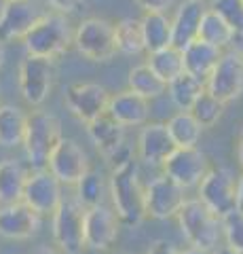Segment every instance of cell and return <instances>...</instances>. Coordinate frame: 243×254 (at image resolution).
<instances>
[{
	"label": "cell",
	"instance_id": "obj_1",
	"mask_svg": "<svg viewBox=\"0 0 243 254\" xmlns=\"http://www.w3.org/2000/svg\"><path fill=\"white\" fill-rule=\"evenodd\" d=\"M108 195H110V203L123 225L136 227L148 216L146 187L140 178V165L133 159L114 165L110 178H108Z\"/></svg>",
	"mask_w": 243,
	"mask_h": 254
},
{
	"label": "cell",
	"instance_id": "obj_2",
	"mask_svg": "<svg viewBox=\"0 0 243 254\" xmlns=\"http://www.w3.org/2000/svg\"><path fill=\"white\" fill-rule=\"evenodd\" d=\"M178 227L184 240L191 246L216 250L224 244V222L222 216L207 208L199 197L186 199V203L178 212Z\"/></svg>",
	"mask_w": 243,
	"mask_h": 254
},
{
	"label": "cell",
	"instance_id": "obj_3",
	"mask_svg": "<svg viewBox=\"0 0 243 254\" xmlns=\"http://www.w3.org/2000/svg\"><path fill=\"white\" fill-rule=\"evenodd\" d=\"M74 32L68 15L64 13H45L32 30L23 36V47L30 55H43V58H59L70 47H74Z\"/></svg>",
	"mask_w": 243,
	"mask_h": 254
},
{
	"label": "cell",
	"instance_id": "obj_4",
	"mask_svg": "<svg viewBox=\"0 0 243 254\" xmlns=\"http://www.w3.org/2000/svg\"><path fill=\"white\" fill-rule=\"evenodd\" d=\"M61 123L47 110H34L28 121V133L23 140V153L32 170L49 168V159L61 142Z\"/></svg>",
	"mask_w": 243,
	"mask_h": 254
},
{
	"label": "cell",
	"instance_id": "obj_5",
	"mask_svg": "<svg viewBox=\"0 0 243 254\" xmlns=\"http://www.w3.org/2000/svg\"><path fill=\"white\" fill-rule=\"evenodd\" d=\"M74 49L89 62L96 64L110 62L119 53L114 23L104 17L83 19L74 32Z\"/></svg>",
	"mask_w": 243,
	"mask_h": 254
},
{
	"label": "cell",
	"instance_id": "obj_6",
	"mask_svg": "<svg viewBox=\"0 0 243 254\" xmlns=\"http://www.w3.org/2000/svg\"><path fill=\"white\" fill-rule=\"evenodd\" d=\"M57 78V66L53 58L43 55H26L19 64V93L30 106H41L51 95V89Z\"/></svg>",
	"mask_w": 243,
	"mask_h": 254
},
{
	"label": "cell",
	"instance_id": "obj_7",
	"mask_svg": "<svg viewBox=\"0 0 243 254\" xmlns=\"http://www.w3.org/2000/svg\"><path fill=\"white\" fill-rule=\"evenodd\" d=\"M85 216L87 208L78 199H64L53 214L51 231L59 250L66 254H81L85 246Z\"/></svg>",
	"mask_w": 243,
	"mask_h": 254
},
{
	"label": "cell",
	"instance_id": "obj_8",
	"mask_svg": "<svg viewBox=\"0 0 243 254\" xmlns=\"http://www.w3.org/2000/svg\"><path fill=\"white\" fill-rule=\"evenodd\" d=\"M237 185L239 176H235V172L226 165H218L207 172V176L197 187V197L224 218L226 214L237 210Z\"/></svg>",
	"mask_w": 243,
	"mask_h": 254
},
{
	"label": "cell",
	"instance_id": "obj_9",
	"mask_svg": "<svg viewBox=\"0 0 243 254\" xmlns=\"http://www.w3.org/2000/svg\"><path fill=\"white\" fill-rule=\"evenodd\" d=\"M186 199V189L163 172L146 185V214L154 220L176 218Z\"/></svg>",
	"mask_w": 243,
	"mask_h": 254
},
{
	"label": "cell",
	"instance_id": "obj_10",
	"mask_svg": "<svg viewBox=\"0 0 243 254\" xmlns=\"http://www.w3.org/2000/svg\"><path fill=\"white\" fill-rule=\"evenodd\" d=\"M64 104L78 121L87 125L108 113L110 93L99 83H70L64 91Z\"/></svg>",
	"mask_w": 243,
	"mask_h": 254
},
{
	"label": "cell",
	"instance_id": "obj_11",
	"mask_svg": "<svg viewBox=\"0 0 243 254\" xmlns=\"http://www.w3.org/2000/svg\"><path fill=\"white\" fill-rule=\"evenodd\" d=\"M209 170H211L209 159L199 146L176 148L174 153L167 157V161L161 165V172L167 174L169 178H174L178 185H182L186 190L197 189L203 182V178L207 176Z\"/></svg>",
	"mask_w": 243,
	"mask_h": 254
},
{
	"label": "cell",
	"instance_id": "obj_12",
	"mask_svg": "<svg viewBox=\"0 0 243 254\" xmlns=\"http://www.w3.org/2000/svg\"><path fill=\"white\" fill-rule=\"evenodd\" d=\"M207 91H211L222 102H233L243 93V55L237 49H226L218 66L205 81Z\"/></svg>",
	"mask_w": 243,
	"mask_h": 254
},
{
	"label": "cell",
	"instance_id": "obj_13",
	"mask_svg": "<svg viewBox=\"0 0 243 254\" xmlns=\"http://www.w3.org/2000/svg\"><path fill=\"white\" fill-rule=\"evenodd\" d=\"M125 129L127 127H123L119 121H114L108 113L87 123V136L91 140V144L114 165L131 159L129 148L125 146Z\"/></svg>",
	"mask_w": 243,
	"mask_h": 254
},
{
	"label": "cell",
	"instance_id": "obj_14",
	"mask_svg": "<svg viewBox=\"0 0 243 254\" xmlns=\"http://www.w3.org/2000/svg\"><path fill=\"white\" fill-rule=\"evenodd\" d=\"M119 225L121 220L114 208L106 203L91 205L85 216V246L93 252L110 250L119 237Z\"/></svg>",
	"mask_w": 243,
	"mask_h": 254
},
{
	"label": "cell",
	"instance_id": "obj_15",
	"mask_svg": "<svg viewBox=\"0 0 243 254\" xmlns=\"http://www.w3.org/2000/svg\"><path fill=\"white\" fill-rule=\"evenodd\" d=\"M61 182L49 168L45 170H32L26 185V193H23V201L38 212V214H55V210L64 201V193H61Z\"/></svg>",
	"mask_w": 243,
	"mask_h": 254
},
{
	"label": "cell",
	"instance_id": "obj_16",
	"mask_svg": "<svg viewBox=\"0 0 243 254\" xmlns=\"http://www.w3.org/2000/svg\"><path fill=\"white\" fill-rule=\"evenodd\" d=\"M43 11L38 9L34 0H4L0 9V41L13 43L23 41L32 26L43 17Z\"/></svg>",
	"mask_w": 243,
	"mask_h": 254
},
{
	"label": "cell",
	"instance_id": "obj_17",
	"mask_svg": "<svg viewBox=\"0 0 243 254\" xmlns=\"http://www.w3.org/2000/svg\"><path fill=\"white\" fill-rule=\"evenodd\" d=\"M49 170L59 178L61 185H76L91 170V163L76 140L61 138L49 159Z\"/></svg>",
	"mask_w": 243,
	"mask_h": 254
},
{
	"label": "cell",
	"instance_id": "obj_18",
	"mask_svg": "<svg viewBox=\"0 0 243 254\" xmlns=\"http://www.w3.org/2000/svg\"><path fill=\"white\" fill-rule=\"evenodd\" d=\"M41 216L32 205L26 201L2 203L0 208V237L13 242L30 240L41 229Z\"/></svg>",
	"mask_w": 243,
	"mask_h": 254
},
{
	"label": "cell",
	"instance_id": "obj_19",
	"mask_svg": "<svg viewBox=\"0 0 243 254\" xmlns=\"http://www.w3.org/2000/svg\"><path fill=\"white\" fill-rule=\"evenodd\" d=\"M178 146L167 129V123H146L138 136V157L140 161L152 168H161L167 157Z\"/></svg>",
	"mask_w": 243,
	"mask_h": 254
},
{
	"label": "cell",
	"instance_id": "obj_20",
	"mask_svg": "<svg viewBox=\"0 0 243 254\" xmlns=\"http://www.w3.org/2000/svg\"><path fill=\"white\" fill-rule=\"evenodd\" d=\"M108 115L123 127H142L148 123V117H150V100H146L144 95L131 91L127 87L125 91L110 95Z\"/></svg>",
	"mask_w": 243,
	"mask_h": 254
},
{
	"label": "cell",
	"instance_id": "obj_21",
	"mask_svg": "<svg viewBox=\"0 0 243 254\" xmlns=\"http://www.w3.org/2000/svg\"><path fill=\"white\" fill-rule=\"evenodd\" d=\"M209 6L205 0H184L178 4V9L171 17V28H174V45L184 49L186 45L199 38V28L203 21V15Z\"/></svg>",
	"mask_w": 243,
	"mask_h": 254
},
{
	"label": "cell",
	"instance_id": "obj_22",
	"mask_svg": "<svg viewBox=\"0 0 243 254\" xmlns=\"http://www.w3.org/2000/svg\"><path fill=\"white\" fill-rule=\"evenodd\" d=\"M184 66H186V72H191L193 76L201 78V81H207L214 72V68L218 66V62L222 58V49L209 45L205 41H193L191 45L184 47Z\"/></svg>",
	"mask_w": 243,
	"mask_h": 254
},
{
	"label": "cell",
	"instance_id": "obj_23",
	"mask_svg": "<svg viewBox=\"0 0 243 254\" xmlns=\"http://www.w3.org/2000/svg\"><path fill=\"white\" fill-rule=\"evenodd\" d=\"M30 170L19 159H4L0 163V203L23 201Z\"/></svg>",
	"mask_w": 243,
	"mask_h": 254
},
{
	"label": "cell",
	"instance_id": "obj_24",
	"mask_svg": "<svg viewBox=\"0 0 243 254\" xmlns=\"http://www.w3.org/2000/svg\"><path fill=\"white\" fill-rule=\"evenodd\" d=\"M30 115L26 110L13 104H0V146L15 148L23 146L28 133Z\"/></svg>",
	"mask_w": 243,
	"mask_h": 254
},
{
	"label": "cell",
	"instance_id": "obj_25",
	"mask_svg": "<svg viewBox=\"0 0 243 254\" xmlns=\"http://www.w3.org/2000/svg\"><path fill=\"white\" fill-rule=\"evenodd\" d=\"M140 19H142L146 53L174 45V28H171V17L167 13H144Z\"/></svg>",
	"mask_w": 243,
	"mask_h": 254
},
{
	"label": "cell",
	"instance_id": "obj_26",
	"mask_svg": "<svg viewBox=\"0 0 243 254\" xmlns=\"http://www.w3.org/2000/svg\"><path fill=\"white\" fill-rule=\"evenodd\" d=\"M235 36H237V32L233 30V26L229 21H226L220 13H216L214 9L205 11L203 15V21H201V28H199V38L201 41H205L209 45L218 47V49H231L233 43H235Z\"/></svg>",
	"mask_w": 243,
	"mask_h": 254
},
{
	"label": "cell",
	"instance_id": "obj_27",
	"mask_svg": "<svg viewBox=\"0 0 243 254\" xmlns=\"http://www.w3.org/2000/svg\"><path fill=\"white\" fill-rule=\"evenodd\" d=\"M167 129H169L178 148H191L201 142L205 127L197 121V117H194L191 110H178L174 117H169Z\"/></svg>",
	"mask_w": 243,
	"mask_h": 254
},
{
	"label": "cell",
	"instance_id": "obj_28",
	"mask_svg": "<svg viewBox=\"0 0 243 254\" xmlns=\"http://www.w3.org/2000/svg\"><path fill=\"white\" fill-rule=\"evenodd\" d=\"M127 87L131 91L144 95L146 100H156V98H161L163 93H167V83L154 72L148 62L129 70Z\"/></svg>",
	"mask_w": 243,
	"mask_h": 254
},
{
	"label": "cell",
	"instance_id": "obj_29",
	"mask_svg": "<svg viewBox=\"0 0 243 254\" xmlns=\"http://www.w3.org/2000/svg\"><path fill=\"white\" fill-rule=\"evenodd\" d=\"M148 64H150V68L167 85L174 81V78H178L180 74L186 72L184 51L180 49V47H176V45H169V47H165V49L148 53Z\"/></svg>",
	"mask_w": 243,
	"mask_h": 254
},
{
	"label": "cell",
	"instance_id": "obj_30",
	"mask_svg": "<svg viewBox=\"0 0 243 254\" xmlns=\"http://www.w3.org/2000/svg\"><path fill=\"white\" fill-rule=\"evenodd\" d=\"M203 91H205V81L193 76L191 72L180 74L167 85V95L178 110H191Z\"/></svg>",
	"mask_w": 243,
	"mask_h": 254
},
{
	"label": "cell",
	"instance_id": "obj_31",
	"mask_svg": "<svg viewBox=\"0 0 243 254\" xmlns=\"http://www.w3.org/2000/svg\"><path fill=\"white\" fill-rule=\"evenodd\" d=\"M114 32H116V47H119V53L140 55V53L146 51L142 19L123 17L114 23Z\"/></svg>",
	"mask_w": 243,
	"mask_h": 254
},
{
	"label": "cell",
	"instance_id": "obj_32",
	"mask_svg": "<svg viewBox=\"0 0 243 254\" xmlns=\"http://www.w3.org/2000/svg\"><path fill=\"white\" fill-rule=\"evenodd\" d=\"M76 199L81 201L85 208H91V205H99L104 203V197H106V182L104 176L97 172V170H89L85 176L76 182Z\"/></svg>",
	"mask_w": 243,
	"mask_h": 254
},
{
	"label": "cell",
	"instance_id": "obj_33",
	"mask_svg": "<svg viewBox=\"0 0 243 254\" xmlns=\"http://www.w3.org/2000/svg\"><path fill=\"white\" fill-rule=\"evenodd\" d=\"M224 108H226V102L216 98V95L211 91H207V87H205V91H203L197 98V102L193 104L191 113L197 117V121L207 129V127H214L222 119Z\"/></svg>",
	"mask_w": 243,
	"mask_h": 254
},
{
	"label": "cell",
	"instance_id": "obj_34",
	"mask_svg": "<svg viewBox=\"0 0 243 254\" xmlns=\"http://www.w3.org/2000/svg\"><path fill=\"white\" fill-rule=\"evenodd\" d=\"M209 6L220 13L237 34H243V0H211Z\"/></svg>",
	"mask_w": 243,
	"mask_h": 254
},
{
	"label": "cell",
	"instance_id": "obj_35",
	"mask_svg": "<svg viewBox=\"0 0 243 254\" xmlns=\"http://www.w3.org/2000/svg\"><path fill=\"white\" fill-rule=\"evenodd\" d=\"M224 222V244L243 252V212L233 210L222 218Z\"/></svg>",
	"mask_w": 243,
	"mask_h": 254
},
{
	"label": "cell",
	"instance_id": "obj_36",
	"mask_svg": "<svg viewBox=\"0 0 243 254\" xmlns=\"http://www.w3.org/2000/svg\"><path fill=\"white\" fill-rule=\"evenodd\" d=\"M136 2L144 13H167L176 4V0H136Z\"/></svg>",
	"mask_w": 243,
	"mask_h": 254
},
{
	"label": "cell",
	"instance_id": "obj_37",
	"mask_svg": "<svg viewBox=\"0 0 243 254\" xmlns=\"http://www.w3.org/2000/svg\"><path fill=\"white\" fill-rule=\"evenodd\" d=\"M83 2L85 0H45L47 6H51L55 13H64V15L76 13L83 6Z\"/></svg>",
	"mask_w": 243,
	"mask_h": 254
},
{
	"label": "cell",
	"instance_id": "obj_38",
	"mask_svg": "<svg viewBox=\"0 0 243 254\" xmlns=\"http://www.w3.org/2000/svg\"><path fill=\"white\" fill-rule=\"evenodd\" d=\"M148 254H182V250L174 248L169 242H156L150 250H148Z\"/></svg>",
	"mask_w": 243,
	"mask_h": 254
},
{
	"label": "cell",
	"instance_id": "obj_39",
	"mask_svg": "<svg viewBox=\"0 0 243 254\" xmlns=\"http://www.w3.org/2000/svg\"><path fill=\"white\" fill-rule=\"evenodd\" d=\"M182 254H214V250L199 248V246H191V244H188V248H186V250H182Z\"/></svg>",
	"mask_w": 243,
	"mask_h": 254
},
{
	"label": "cell",
	"instance_id": "obj_40",
	"mask_svg": "<svg viewBox=\"0 0 243 254\" xmlns=\"http://www.w3.org/2000/svg\"><path fill=\"white\" fill-rule=\"evenodd\" d=\"M34 254H66V252L59 250V248H51V246H38L34 250Z\"/></svg>",
	"mask_w": 243,
	"mask_h": 254
},
{
	"label": "cell",
	"instance_id": "obj_41",
	"mask_svg": "<svg viewBox=\"0 0 243 254\" xmlns=\"http://www.w3.org/2000/svg\"><path fill=\"white\" fill-rule=\"evenodd\" d=\"M237 210L243 212V172L239 176V185H237Z\"/></svg>",
	"mask_w": 243,
	"mask_h": 254
},
{
	"label": "cell",
	"instance_id": "obj_42",
	"mask_svg": "<svg viewBox=\"0 0 243 254\" xmlns=\"http://www.w3.org/2000/svg\"><path fill=\"white\" fill-rule=\"evenodd\" d=\"M237 159H239V165H241V170H243V131H241L239 144H237Z\"/></svg>",
	"mask_w": 243,
	"mask_h": 254
},
{
	"label": "cell",
	"instance_id": "obj_43",
	"mask_svg": "<svg viewBox=\"0 0 243 254\" xmlns=\"http://www.w3.org/2000/svg\"><path fill=\"white\" fill-rule=\"evenodd\" d=\"M233 49H237L241 55H243V34H237L235 36V43H233Z\"/></svg>",
	"mask_w": 243,
	"mask_h": 254
},
{
	"label": "cell",
	"instance_id": "obj_44",
	"mask_svg": "<svg viewBox=\"0 0 243 254\" xmlns=\"http://www.w3.org/2000/svg\"><path fill=\"white\" fill-rule=\"evenodd\" d=\"M4 62H6V43L0 41V70H2Z\"/></svg>",
	"mask_w": 243,
	"mask_h": 254
},
{
	"label": "cell",
	"instance_id": "obj_45",
	"mask_svg": "<svg viewBox=\"0 0 243 254\" xmlns=\"http://www.w3.org/2000/svg\"><path fill=\"white\" fill-rule=\"evenodd\" d=\"M114 254H129V252H114Z\"/></svg>",
	"mask_w": 243,
	"mask_h": 254
},
{
	"label": "cell",
	"instance_id": "obj_46",
	"mask_svg": "<svg viewBox=\"0 0 243 254\" xmlns=\"http://www.w3.org/2000/svg\"><path fill=\"white\" fill-rule=\"evenodd\" d=\"M0 208H2V203H0Z\"/></svg>",
	"mask_w": 243,
	"mask_h": 254
}]
</instances>
